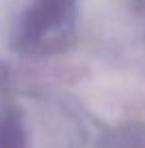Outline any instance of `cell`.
<instances>
[{"instance_id":"1","label":"cell","mask_w":145,"mask_h":148,"mask_svg":"<svg viewBox=\"0 0 145 148\" xmlns=\"http://www.w3.org/2000/svg\"><path fill=\"white\" fill-rule=\"evenodd\" d=\"M83 0H22L9 26V45L26 58H51L75 45Z\"/></svg>"},{"instance_id":"3","label":"cell","mask_w":145,"mask_h":148,"mask_svg":"<svg viewBox=\"0 0 145 148\" xmlns=\"http://www.w3.org/2000/svg\"><path fill=\"white\" fill-rule=\"evenodd\" d=\"M103 148H145V120H126L109 129L100 140Z\"/></svg>"},{"instance_id":"4","label":"cell","mask_w":145,"mask_h":148,"mask_svg":"<svg viewBox=\"0 0 145 148\" xmlns=\"http://www.w3.org/2000/svg\"><path fill=\"white\" fill-rule=\"evenodd\" d=\"M122 13L128 34L145 47V0H122Z\"/></svg>"},{"instance_id":"2","label":"cell","mask_w":145,"mask_h":148,"mask_svg":"<svg viewBox=\"0 0 145 148\" xmlns=\"http://www.w3.org/2000/svg\"><path fill=\"white\" fill-rule=\"evenodd\" d=\"M32 122L19 103H0V148H34Z\"/></svg>"}]
</instances>
